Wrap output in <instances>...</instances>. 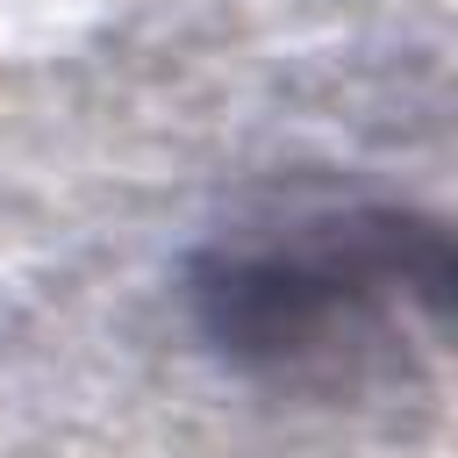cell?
I'll list each match as a JSON object with an SVG mask.
<instances>
[{
	"label": "cell",
	"instance_id": "obj_1",
	"mask_svg": "<svg viewBox=\"0 0 458 458\" xmlns=\"http://www.w3.org/2000/svg\"><path fill=\"white\" fill-rule=\"evenodd\" d=\"M451 308V243L401 208L308 215L286 236L236 243L200 279L208 336L286 379H351L401 344H437Z\"/></svg>",
	"mask_w": 458,
	"mask_h": 458
}]
</instances>
